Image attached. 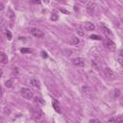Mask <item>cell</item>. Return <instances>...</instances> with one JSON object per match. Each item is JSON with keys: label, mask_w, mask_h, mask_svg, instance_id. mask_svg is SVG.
<instances>
[{"label": "cell", "mask_w": 123, "mask_h": 123, "mask_svg": "<svg viewBox=\"0 0 123 123\" xmlns=\"http://www.w3.org/2000/svg\"><path fill=\"white\" fill-rule=\"evenodd\" d=\"M86 12L88 14H90V15L94 14V12L96 11V4L93 1H89L88 4L86 5Z\"/></svg>", "instance_id": "obj_1"}, {"label": "cell", "mask_w": 123, "mask_h": 123, "mask_svg": "<svg viewBox=\"0 0 123 123\" xmlns=\"http://www.w3.org/2000/svg\"><path fill=\"white\" fill-rule=\"evenodd\" d=\"M30 33H31L35 37H37V38H42V37H44V33H43L41 30L37 29V28H31V29H30Z\"/></svg>", "instance_id": "obj_2"}, {"label": "cell", "mask_w": 123, "mask_h": 123, "mask_svg": "<svg viewBox=\"0 0 123 123\" xmlns=\"http://www.w3.org/2000/svg\"><path fill=\"white\" fill-rule=\"evenodd\" d=\"M104 74H105V77L108 79V80H114L115 79V73L111 69V68H109V67H107V68H105L104 69Z\"/></svg>", "instance_id": "obj_3"}, {"label": "cell", "mask_w": 123, "mask_h": 123, "mask_svg": "<svg viewBox=\"0 0 123 123\" xmlns=\"http://www.w3.org/2000/svg\"><path fill=\"white\" fill-rule=\"evenodd\" d=\"M21 95L24 98H26V99H32L34 97L33 91L31 89H29V88H26V87H24V88L21 89Z\"/></svg>", "instance_id": "obj_4"}, {"label": "cell", "mask_w": 123, "mask_h": 123, "mask_svg": "<svg viewBox=\"0 0 123 123\" xmlns=\"http://www.w3.org/2000/svg\"><path fill=\"white\" fill-rule=\"evenodd\" d=\"M72 63L77 67H83L85 65V60L81 57H77L72 60Z\"/></svg>", "instance_id": "obj_5"}, {"label": "cell", "mask_w": 123, "mask_h": 123, "mask_svg": "<svg viewBox=\"0 0 123 123\" xmlns=\"http://www.w3.org/2000/svg\"><path fill=\"white\" fill-rule=\"evenodd\" d=\"M104 45H105V47H106L107 49H109V50H111V51H113V50L115 49V44H114V42H113L112 40H111L110 38H106V39L104 40Z\"/></svg>", "instance_id": "obj_6"}, {"label": "cell", "mask_w": 123, "mask_h": 123, "mask_svg": "<svg viewBox=\"0 0 123 123\" xmlns=\"http://www.w3.org/2000/svg\"><path fill=\"white\" fill-rule=\"evenodd\" d=\"M42 115H43V113H42V111H41L40 110H37V111H35L33 112V118H34L36 121L40 120V119L42 118Z\"/></svg>", "instance_id": "obj_7"}, {"label": "cell", "mask_w": 123, "mask_h": 123, "mask_svg": "<svg viewBox=\"0 0 123 123\" xmlns=\"http://www.w3.org/2000/svg\"><path fill=\"white\" fill-rule=\"evenodd\" d=\"M83 27H84V29L86 31H93L94 28H95L94 24L91 23V22H85L84 25H83Z\"/></svg>", "instance_id": "obj_8"}, {"label": "cell", "mask_w": 123, "mask_h": 123, "mask_svg": "<svg viewBox=\"0 0 123 123\" xmlns=\"http://www.w3.org/2000/svg\"><path fill=\"white\" fill-rule=\"evenodd\" d=\"M99 26H100V28L102 29V31L104 32V34H106L107 36L109 35V36H111V30L104 24V23H99Z\"/></svg>", "instance_id": "obj_9"}, {"label": "cell", "mask_w": 123, "mask_h": 123, "mask_svg": "<svg viewBox=\"0 0 123 123\" xmlns=\"http://www.w3.org/2000/svg\"><path fill=\"white\" fill-rule=\"evenodd\" d=\"M0 62H1L3 64H5V63L8 62V57H7L6 54L3 53V52L0 53Z\"/></svg>", "instance_id": "obj_10"}, {"label": "cell", "mask_w": 123, "mask_h": 123, "mask_svg": "<svg viewBox=\"0 0 123 123\" xmlns=\"http://www.w3.org/2000/svg\"><path fill=\"white\" fill-rule=\"evenodd\" d=\"M116 59H117L118 63H119L120 65H122V66H123V51H119V53H118V55H117Z\"/></svg>", "instance_id": "obj_11"}, {"label": "cell", "mask_w": 123, "mask_h": 123, "mask_svg": "<svg viewBox=\"0 0 123 123\" xmlns=\"http://www.w3.org/2000/svg\"><path fill=\"white\" fill-rule=\"evenodd\" d=\"M30 85H31L32 86L36 87V88H38V87H39V81L37 80V79H32V80L30 81Z\"/></svg>", "instance_id": "obj_12"}, {"label": "cell", "mask_w": 123, "mask_h": 123, "mask_svg": "<svg viewBox=\"0 0 123 123\" xmlns=\"http://www.w3.org/2000/svg\"><path fill=\"white\" fill-rule=\"evenodd\" d=\"M110 122H123V114L122 115H119L117 117H114V118H111L109 119Z\"/></svg>", "instance_id": "obj_13"}, {"label": "cell", "mask_w": 123, "mask_h": 123, "mask_svg": "<svg viewBox=\"0 0 123 123\" xmlns=\"http://www.w3.org/2000/svg\"><path fill=\"white\" fill-rule=\"evenodd\" d=\"M91 64H92V66L94 67V69L99 70V68H100V63H99V62H97V61H95V60H92V61H91Z\"/></svg>", "instance_id": "obj_14"}, {"label": "cell", "mask_w": 123, "mask_h": 123, "mask_svg": "<svg viewBox=\"0 0 123 123\" xmlns=\"http://www.w3.org/2000/svg\"><path fill=\"white\" fill-rule=\"evenodd\" d=\"M82 91H83L84 93H86V94H90V93H91V89H90V87L87 86H84L82 87Z\"/></svg>", "instance_id": "obj_15"}, {"label": "cell", "mask_w": 123, "mask_h": 123, "mask_svg": "<svg viewBox=\"0 0 123 123\" xmlns=\"http://www.w3.org/2000/svg\"><path fill=\"white\" fill-rule=\"evenodd\" d=\"M53 107H54V109H55V111H56L57 112H61L60 106H59V103H58L57 100H54V101H53Z\"/></svg>", "instance_id": "obj_16"}, {"label": "cell", "mask_w": 123, "mask_h": 123, "mask_svg": "<svg viewBox=\"0 0 123 123\" xmlns=\"http://www.w3.org/2000/svg\"><path fill=\"white\" fill-rule=\"evenodd\" d=\"M35 103L37 104L38 106H40V105H43L44 104V100L42 98H40V97H36L35 98Z\"/></svg>", "instance_id": "obj_17"}, {"label": "cell", "mask_w": 123, "mask_h": 123, "mask_svg": "<svg viewBox=\"0 0 123 123\" xmlns=\"http://www.w3.org/2000/svg\"><path fill=\"white\" fill-rule=\"evenodd\" d=\"M5 86H6V87H8V88H12V80L6 81V82H5Z\"/></svg>", "instance_id": "obj_18"}, {"label": "cell", "mask_w": 123, "mask_h": 123, "mask_svg": "<svg viewBox=\"0 0 123 123\" xmlns=\"http://www.w3.org/2000/svg\"><path fill=\"white\" fill-rule=\"evenodd\" d=\"M6 36H7V37H8V39L9 40H11L12 39V33L10 32V30H6Z\"/></svg>", "instance_id": "obj_19"}, {"label": "cell", "mask_w": 123, "mask_h": 123, "mask_svg": "<svg viewBox=\"0 0 123 123\" xmlns=\"http://www.w3.org/2000/svg\"><path fill=\"white\" fill-rule=\"evenodd\" d=\"M90 38H91V39H97V40L102 39V37H99V36H97V35H92V36H90Z\"/></svg>", "instance_id": "obj_20"}, {"label": "cell", "mask_w": 123, "mask_h": 123, "mask_svg": "<svg viewBox=\"0 0 123 123\" xmlns=\"http://www.w3.org/2000/svg\"><path fill=\"white\" fill-rule=\"evenodd\" d=\"M58 19V14L57 13H52V15H51V20L52 21H56Z\"/></svg>", "instance_id": "obj_21"}, {"label": "cell", "mask_w": 123, "mask_h": 123, "mask_svg": "<svg viewBox=\"0 0 123 123\" xmlns=\"http://www.w3.org/2000/svg\"><path fill=\"white\" fill-rule=\"evenodd\" d=\"M77 33H78L80 36H84V35H85V33L83 32V30H82V28H81V27H79V28L77 29Z\"/></svg>", "instance_id": "obj_22"}, {"label": "cell", "mask_w": 123, "mask_h": 123, "mask_svg": "<svg viewBox=\"0 0 123 123\" xmlns=\"http://www.w3.org/2000/svg\"><path fill=\"white\" fill-rule=\"evenodd\" d=\"M20 52H21V53H30V52H31V49L22 48V49H20Z\"/></svg>", "instance_id": "obj_23"}, {"label": "cell", "mask_w": 123, "mask_h": 123, "mask_svg": "<svg viewBox=\"0 0 123 123\" xmlns=\"http://www.w3.org/2000/svg\"><path fill=\"white\" fill-rule=\"evenodd\" d=\"M113 92H114V97H118L119 94H120V90L119 89H115Z\"/></svg>", "instance_id": "obj_24"}, {"label": "cell", "mask_w": 123, "mask_h": 123, "mask_svg": "<svg viewBox=\"0 0 123 123\" xmlns=\"http://www.w3.org/2000/svg\"><path fill=\"white\" fill-rule=\"evenodd\" d=\"M72 43H73V44H77V43H79V39L76 38V37H73V38H72Z\"/></svg>", "instance_id": "obj_25"}, {"label": "cell", "mask_w": 123, "mask_h": 123, "mask_svg": "<svg viewBox=\"0 0 123 123\" xmlns=\"http://www.w3.org/2000/svg\"><path fill=\"white\" fill-rule=\"evenodd\" d=\"M89 122H99V120L98 119H90Z\"/></svg>", "instance_id": "obj_26"}, {"label": "cell", "mask_w": 123, "mask_h": 123, "mask_svg": "<svg viewBox=\"0 0 123 123\" xmlns=\"http://www.w3.org/2000/svg\"><path fill=\"white\" fill-rule=\"evenodd\" d=\"M42 54H43V57H44V58H45V57L47 58V54H46L45 52H42Z\"/></svg>", "instance_id": "obj_27"}, {"label": "cell", "mask_w": 123, "mask_h": 123, "mask_svg": "<svg viewBox=\"0 0 123 123\" xmlns=\"http://www.w3.org/2000/svg\"><path fill=\"white\" fill-rule=\"evenodd\" d=\"M42 1H43L45 4H47V3H49V1H50V0H42Z\"/></svg>", "instance_id": "obj_28"}, {"label": "cell", "mask_w": 123, "mask_h": 123, "mask_svg": "<svg viewBox=\"0 0 123 123\" xmlns=\"http://www.w3.org/2000/svg\"><path fill=\"white\" fill-rule=\"evenodd\" d=\"M86 1V0H80V2H81V3H85Z\"/></svg>", "instance_id": "obj_29"}, {"label": "cell", "mask_w": 123, "mask_h": 123, "mask_svg": "<svg viewBox=\"0 0 123 123\" xmlns=\"http://www.w3.org/2000/svg\"><path fill=\"white\" fill-rule=\"evenodd\" d=\"M56 1H57V2H60V1H61V0H56Z\"/></svg>", "instance_id": "obj_30"}]
</instances>
